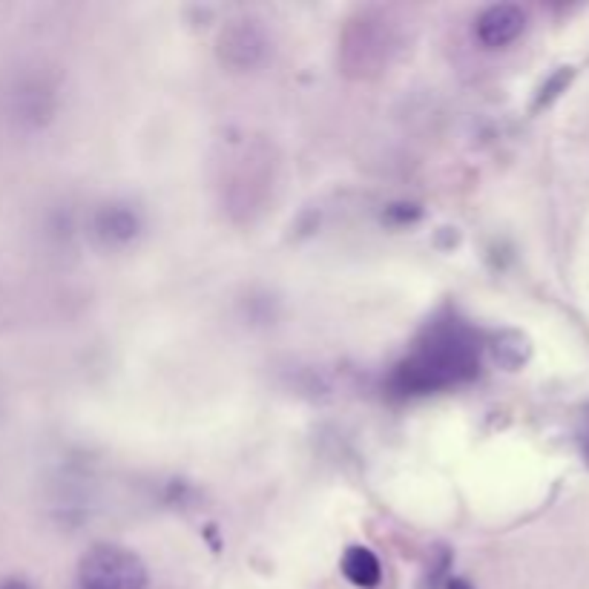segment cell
<instances>
[{
  "instance_id": "cell-4",
  "label": "cell",
  "mask_w": 589,
  "mask_h": 589,
  "mask_svg": "<svg viewBox=\"0 0 589 589\" xmlns=\"http://www.w3.org/2000/svg\"><path fill=\"white\" fill-rule=\"evenodd\" d=\"M342 575L354 586L374 589V586H379V581H383V567H379V558L374 555L371 549L351 547L342 555Z\"/></svg>"
},
{
  "instance_id": "cell-1",
  "label": "cell",
  "mask_w": 589,
  "mask_h": 589,
  "mask_svg": "<svg viewBox=\"0 0 589 589\" xmlns=\"http://www.w3.org/2000/svg\"><path fill=\"white\" fill-rule=\"evenodd\" d=\"M80 589H147V567L135 552L112 544L92 547L78 567Z\"/></svg>"
},
{
  "instance_id": "cell-5",
  "label": "cell",
  "mask_w": 589,
  "mask_h": 589,
  "mask_svg": "<svg viewBox=\"0 0 589 589\" xmlns=\"http://www.w3.org/2000/svg\"><path fill=\"white\" fill-rule=\"evenodd\" d=\"M96 230L103 241H112V245H121V241H130L138 233V218L133 210L126 207H103L96 218Z\"/></svg>"
},
{
  "instance_id": "cell-3",
  "label": "cell",
  "mask_w": 589,
  "mask_h": 589,
  "mask_svg": "<svg viewBox=\"0 0 589 589\" xmlns=\"http://www.w3.org/2000/svg\"><path fill=\"white\" fill-rule=\"evenodd\" d=\"M264 52V41L262 34L248 27V23H239V27L227 29L222 34V57L233 66H250L256 64Z\"/></svg>"
},
{
  "instance_id": "cell-6",
  "label": "cell",
  "mask_w": 589,
  "mask_h": 589,
  "mask_svg": "<svg viewBox=\"0 0 589 589\" xmlns=\"http://www.w3.org/2000/svg\"><path fill=\"white\" fill-rule=\"evenodd\" d=\"M529 356V342L521 333H503L498 342V360L509 368H517L521 363H526Z\"/></svg>"
},
{
  "instance_id": "cell-7",
  "label": "cell",
  "mask_w": 589,
  "mask_h": 589,
  "mask_svg": "<svg viewBox=\"0 0 589 589\" xmlns=\"http://www.w3.org/2000/svg\"><path fill=\"white\" fill-rule=\"evenodd\" d=\"M572 75H575V73H572V66H561L558 73L552 75V78L547 80V84H544V89H540V96H538V103H535V107H547L549 101H555V98L561 96V92L570 87Z\"/></svg>"
},
{
  "instance_id": "cell-8",
  "label": "cell",
  "mask_w": 589,
  "mask_h": 589,
  "mask_svg": "<svg viewBox=\"0 0 589 589\" xmlns=\"http://www.w3.org/2000/svg\"><path fill=\"white\" fill-rule=\"evenodd\" d=\"M0 589H32V586L23 581H6V584H0Z\"/></svg>"
},
{
  "instance_id": "cell-9",
  "label": "cell",
  "mask_w": 589,
  "mask_h": 589,
  "mask_svg": "<svg viewBox=\"0 0 589 589\" xmlns=\"http://www.w3.org/2000/svg\"><path fill=\"white\" fill-rule=\"evenodd\" d=\"M448 589H471V586L463 584V581H452V584H448Z\"/></svg>"
},
{
  "instance_id": "cell-2",
  "label": "cell",
  "mask_w": 589,
  "mask_h": 589,
  "mask_svg": "<svg viewBox=\"0 0 589 589\" xmlns=\"http://www.w3.org/2000/svg\"><path fill=\"white\" fill-rule=\"evenodd\" d=\"M524 29H526V15H524V9L515 4L489 6L478 18V27H475L478 41L483 46H489V50H501V46L517 41Z\"/></svg>"
}]
</instances>
